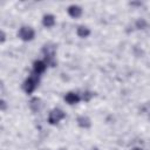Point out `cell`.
<instances>
[{"label":"cell","mask_w":150,"mask_h":150,"mask_svg":"<svg viewBox=\"0 0 150 150\" xmlns=\"http://www.w3.org/2000/svg\"><path fill=\"white\" fill-rule=\"evenodd\" d=\"M38 83H39V75H38V74H32V75L25 81V83H23V89H25V91H26L27 94L33 93V91L35 90Z\"/></svg>","instance_id":"6da1fadb"},{"label":"cell","mask_w":150,"mask_h":150,"mask_svg":"<svg viewBox=\"0 0 150 150\" xmlns=\"http://www.w3.org/2000/svg\"><path fill=\"white\" fill-rule=\"evenodd\" d=\"M42 53L45 54V57H46V64H50V66H54V55H55V47L54 46H45L42 48Z\"/></svg>","instance_id":"7a4b0ae2"},{"label":"cell","mask_w":150,"mask_h":150,"mask_svg":"<svg viewBox=\"0 0 150 150\" xmlns=\"http://www.w3.org/2000/svg\"><path fill=\"white\" fill-rule=\"evenodd\" d=\"M64 112L61 110V109H53L50 112H49V116H48V122L50 124H56L57 122H60L62 118H64Z\"/></svg>","instance_id":"3957f363"},{"label":"cell","mask_w":150,"mask_h":150,"mask_svg":"<svg viewBox=\"0 0 150 150\" xmlns=\"http://www.w3.org/2000/svg\"><path fill=\"white\" fill-rule=\"evenodd\" d=\"M34 30L30 27H21L19 30V36L20 39H22L23 41H30L34 39Z\"/></svg>","instance_id":"277c9868"},{"label":"cell","mask_w":150,"mask_h":150,"mask_svg":"<svg viewBox=\"0 0 150 150\" xmlns=\"http://www.w3.org/2000/svg\"><path fill=\"white\" fill-rule=\"evenodd\" d=\"M68 14L71 18H79L82 14V9H81V7H79L76 5H71L68 7Z\"/></svg>","instance_id":"5b68a950"},{"label":"cell","mask_w":150,"mask_h":150,"mask_svg":"<svg viewBox=\"0 0 150 150\" xmlns=\"http://www.w3.org/2000/svg\"><path fill=\"white\" fill-rule=\"evenodd\" d=\"M46 68H47V64H46V62H43V61H35L34 62V73L35 74H42L45 70H46Z\"/></svg>","instance_id":"8992f818"},{"label":"cell","mask_w":150,"mask_h":150,"mask_svg":"<svg viewBox=\"0 0 150 150\" xmlns=\"http://www.w3.org/2000/svg\"><path fill=\"white\" fill-rule=\"evenodd\" d=\"M64 100H66V102L69 103V104H75V103H77V102L80 101V96H79L77 94H75V93H68V94L64 96Z\"/></svg>","instance_id":"52a82bcc"},{"label":"cell","mask_w":150,"mask_h":150,"mask_svg":"<svg viewBox=\"0 0 150 150\" xmlns=\"http://www.w3.org/2000/svg\"><path fill=\"white\" fill-rule=\"evenodd\" d=\"M42 23H43L45 27H53L55 25V18L53 15H50V14H47V15L43 16Z\"/></svg>","instance_id":"ba28073f"},{"label":"cell","mask_w":150,"mask_h":150,"mask_svg":"<svg viewBox=\"0 0 150 150\" xmlns=\"http://www.w3.org/2000/svg\"><path fill=\"white\" fill-rule=\"evenodd\" d=\"M77 124L81 127V128H89L90 125H91V122H90V120L87 117V116H80L79 118H77Z\"/></svg>","instance_id":"9c48e42d"},{"label":"cell","mask_w":150,"mask_h":150,"mask_svg":"<svg viewBox=\"0 0 150 150\" xmlns=\"http://www.w3.org/2000/svg\"><path fill=\"white\" fill-rule=\"evenodd\" d=\"M40 105H41V103H40V98H38V97L32 98L30 102H29V108H30L33 111H38V110L40 109Z\"/></svg>","instance_id":"30bf717a"},{"label":"cell","mask_w":150,"mask_h":150,"mask_svg":"<svg viewBox=\"0 0 150 150\" xmlns=\"http://www.w3.org/2000/svg\"><path fill=\"white\" fill-rule=\"evenodd\" d=\"M76 33H77V35H79L80 38H87V36L90 34V30H89V28H87V27H84V26H80V27L77 28Z\"/></svg>","instance_id":"8fae6325"},{"label":"cell","mask_w":150,"mask_h":150,"mask_svg":"<svg viewBox=\"0 0 150 150\" xmlns=\"http://www.w3.org/2000/svg\"><path fill=\"white\" fill-rule=\"evenodd\" d=\"M146 27V21L144 19H139L136 21V28L138 29H144Z\"/></svg>","instance_id":"7c38bea8"},{"label":"cell","mask_w":150,"mask_h":150,"mask_svg":"<svg viewBox=\"0 0 150 150\" xmlns=\"http://www.w3.org/2000/svg\"><path fill=\"white\" fill-rule=\"evenodd\" d=\"M91 97H93V94L89 93V91H87V93L83 94V100H84V101H89Z\"/></svg>","instance_id":"4fadbf2b"},{"label":"cell","mask_w":150,"mask_h":150,"mask_svg":"<svg viewBox=\"0 0 150 150\" xmlns=\"http://www.w3.org/2000/svg\"><path fill=\"white\" fill-rule=\"evenodd\" d=\"M5 108H6V102L5 101H1V109L5 110Z\"/></svg>","instance_id":"5bb4252c"},{"label":"cell","mask_w":150,"mask_h":150,"mask_svg":"<svg viewBox=\"0 0 150 150\" xmlns=\"http://www.w3.org/2000/svg\"><path fill=\"white\" fill-rule=\"evenodd\" d=\"M4 41H5V33L1 32V42H4Z\"/></svg>","instance_id":"9a60e30c"},{"label":"cell","mask_w":150,"mask_h":150,"mask_svg":"<svg viewBox=\"0 0 150 150\" xmlns=\"http://www.w3.org/2000/svg\"><path fill=\"white\" fill-rule=\"evenodd\" d=\"M132 150H142V149H141V148H134Z\"/></svg>","instance_id":"2e32d148"},{"label":"cell","mask_w":150,"mask_h":150,"mask_svg":"<svg viewBox=\"0 0 150 150\" xmlns=\"http://www.w3.org/2000/svg\"><path fill=\"white\" fill-rule=\"evenodd\" d=\"M91 150H98V149H97V148H94V149H91Z\"/></svg>","instance_id":"e0dca14e"}]
</instances>
